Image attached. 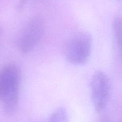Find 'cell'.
I'll list each match as a JSON object with an SVG mask.
<instances>
[{
  "mask_svg": "<svg viewBox=\"0 0 122 122\" xmlns=\"http://www.w3.org/2000/svg\"><path fill=\"white\" fill-rule=\"evenodd\" d=\"M21 73L18 66L11 63L0 70V103L5 113L13 114L19 106Z\"/></svg>",
  "mask_w": 122,
  "mask_h": 122,
  "instance_id": "cell-1",
  "label": "cell"
},
{
  "mask_svg": "<svg viewBox=\"0 0 122 122\" xmlns=\"http://www.w3.org/2000/svg\"><path fill=\"white\" fill-rule=\"evenodd\" d=\"M45 23L41 15L32 17L26 22L18 37L17 45L23 54L32 51L38 45L44 36Z\"/></svg>",
  "mask_w": 122,
  "mask_h": 122,
  "instance_id": "cell-2",
  "label": "cell"
},
{
  "mask_svg": "<svg viewBox=\"0 0 122 122\" xmlns=\"http://www.w3.org/2000/svg\"><path fill=\"white\" fill-rule=\"evenodd\" d=\"M92 37L88 33L82 32L70 38L64 48V55L69 63L83 64L89 60L92 51Z\"/></svg>",
  "mask_w": 122,
  "mask_h": 122,
  "instance_id": "cell-3",
  "label": "cell"
},
{
  "mask_svg": "<svg viewBox=\"0 0 122 122\" xmlns=\"http://www.w3.org/2000/svg\"><path fill=\"white\" fill-rule=\"evenodd\" d=\"M91 98L97 113L106 109L111 95V83L105 73L97 71L92 75L90 82Z\"/></svg>",
  "mask_w": 122,
  "mask_h": 122,
  "instance_id": "cell-4",
  "label": "cell"
},
{
  "mask_svg": "<svg viewBox=\"0 0 122 122\" xmlns=\"http://www.w3.org/2000/svg\"><path fill=\"white\" fill-rule=\"evenodd\" d=\"M49 121L68 122L69 119L66 110L63 107L58 108L51 114L49 117Z\"/></svg>",
  "mask_w": 122,
  "mask_h": 122,
  "instance_id": "cell-5",
  "label": "cell"
},
{
  "mask_svg": "<svg viewBox=\"0 0 122 122\" xmlns=\"http://www.w3.org/2000/svg\"><path fill=\"white\" fill-rule=\"evenodd\" d=\"M113 31L114 38L119 48H121L122 43V21L119 17H117L113 23Z\"/></svg>",
  "mask_w": 122,
  "mask_h": 122,
  "instance_id": "cell-6",
  "label": "cell"
},
{
  "mask_svg": "<svg viewBox=\"0 0 122 122\" xmlns=\"http://www.w3.org/2000/svg\"><path fill=\"white\" fill-rule=\"evenodd\" d=\"M26 1H27V0H20V3H19V7H20V8H22L23 5L25 4Z\"/></svg>",
  "mask_w": 122,
  "mask_h": 122,
  "instance_id": "cell-7",
  "label": "cell"
},
{
  "mask_svg": "<svg viewBox=\"0 0 122 122\" xmlns=\"http://www.w3.org/2000/svg\"><path fill=\"white\" fill-rule=\"evenodd\" d=\"M1 32H2V29H1V27H0V36H1Z\"/></svg>",
  "mask_w": 122,
  "mask_h": 122,
  "instance_id": "cell-8",
  "label": "cell"
}]
</instances>
